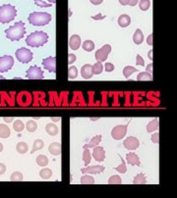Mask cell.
I'll return each instance as SVG.
<instances>
[{"label": "cell", "mask_w": 177, "mask_h": 198, "mask_svg": "<svg viewBox=\"0 0 177 198\" xmlns=\"http://www.w3.org/2000/svg\"><path fill=\"white\" fill-rule=\"evenodd\" d=\"M0 80H4V77H2V76H0Z\"/></svg>", "instance_id": "94428289"}, {"label": "cell", "mask_w": 177, "mask_h": 198, "mask_svg": "<svg viewBox=\"0 0 177 198\" xmlns=\"http://www.w3.org/2000/svg\"><path fill=\"white\" fill-rule=\"evenodd\" d=\"M16 150L20 153V154H25L28 152V150H29V146L28 144H27L26 142H19L18 144L16 145Z\"/></svg>", "instance_id": "484cf974"}, {"label": "cell", "mask_w": 177, "mask_h": 198, "mask_svg": "<svg viewBox=\"0 0 177 198\" xmlns=\"http://www.w3.org/2000/svg\"><path fill=\"white\" fill-rule=\"evenodd\" d=\"M3 120H4L5 123H11L13 120H14V118H13V117H4Z\"/></svg>", "instance_id": "f5cc1de1"}, {"label": "cell", "mask_w": 177, "mask_h": 198, "mask_svg": "<svg viewBox=\"0 0 177 198\" xmlns=\"http://www.w3.org/2000/svg\"><path fill=\"white\" fill-rule=\"evenodd\" d=\"M48 151L54 156H58L61 153V144L59 142H52L48 147Z\"/></svg>", "instance_id": "e0dca14e"}, {"label": "cell", "mask_w": 177, "mask_h": 198, "mask_svg": "<svg viewBox=\"0 0 177 198\" xmlns=\"http://www.w3.org/2000/svg\"><path fill=\"white\" fill-rule=\"evenodd\" d=\"M10 181H24V176L20 172H14L10 176Z\"/></svg>", "instance_id": "74e56055"}, {"label": "cell", "mask_w": 177, "mask_h": 198, "mask_svg": "<svg viewBox=\"0 0 177 198\" xmlns=\"http://www.w3.org/2000/svg\"><path fill=\"white\" fill-rule=\"evenodd\" d=\"M28 21L33 26H45L51 21V15L46 12H33L30 14Z\"/></svg>", "instance_id": "277c9868"}, {"label": "cell", "mask_w": 177, "mask_h": 198, "mask_svg": "<svg viewBox=\"0 0 177 198\" xmlns=\"http://www.w3.org/2000/svg\"><path fill=\"white\" fill-rule=\"evenodd\" d=\"M137 80H152L153 76L152 74H149L148 72H141L137 76Z\"/></svg>", "instance_id": "d6a6232c"}, {"label": "cell", "mask_w": 177, "mask_h": 198, "mask_svg": "<svg viewBox=\"0 0 177 198\" xmlns=\"http://www.w3.org/2000/svg\"><path fill=\"white\" fill-rule=\"evenodd\" d=\"M17 16V9L15 6L4 4L0 7V23L7 24L15 19Z\"/></svg>", "instance_id": "3957f363"}, {"label": "cell", "mask_w": 177, "mask_h": 198, "mask_svg": "<svg viewBox=\"0 0 177 198\" xmlns=\"http://www.w3.org/2000/svg\"><path fill=\"white\" fill-rule=\"evenodd\" d=\"M93 156H94V160H97L98 162H103L105 159V151H104V147L99 146V145L94 147Z\"/></svg>", "instance_id": "4fadbf2b"}, {"label": "cell", "mask_w": 177, "mask_h": 198, "mask_svg": "<svg viewBox=\"0 0 177 198\" xmlns=\"http://www.w3.org/2000/svg\"><path fill=\"white\" fill-rule=\"evenodd\" d=\"M6 172V166L3 163H0V175H3Z\"/></svg>", "instance_id": "681fc988"}, {"label": "cell", "mask_w": 177, "mask_h": 198, "mask_svg": "<svg viewBox=\"0 0 177 198\" xmlns=\"http://www.w3.org/2000/svg\"><path fill=\"white\" fill-rule=\"evenodd\" d=\"M130 24H131V18L128 15L123 14L118 18V25L121 28H126V27H128Z\"/></svg>", "instance_id": "ffe728a7"}, {"label": "cell", "mask_w": 177, "mask_h": 198, "mask_svg": "<svg viewBox=\"0 0 177 198\" xmlns=\"http://www.w3.org/2000/svg\"><path fill=\"white\" fill-rule=\"evenodd\" d=\"M110 52H111V46L109 44H105L101 47V48H99L96 52V59L98 60V62H100V63L104 62Z\"/></svg>", "instance_id": "9c48e42d"}, {"label": "cell", "mask_w": 177, "mask_h": 198, "mask_svg": "<svg viewBox=\"0 0 177 198\" xmlns=\"http://www.w3.org/2000/svg\"><path fill=\"white\" fill-rule=\"evenodd\" d=\"M25 127H26L27 131H28L29 133H35L37 131V128H38L37 123L33 120H30V121L27 122V124H26Z\"/></svg>", "instance_id": "83f0119b"}, {"label": "cell", "mask_w": 177, "mask_h": 198, "mask_svg": "<svg viewBox=\"0 0 177 198\" xmlns=\"http://www.w3.org/2000/svg\"><path fill=\"white\" fill-rule=\"evenodd\" d=\"M43 66L49 73L56 72V58L55 57H47L43 61Z\"/></svg>", "instance_id": "8fae6325"}, {"label": "cell", "mask_w": 177, "mask_h": 198, "mask_svg": "<svg viewBox=\"0 0 177 198\" xmlns=\"http://www.w3.org/2000/svg\"><path fill=\"white\" fill-rule=\"evenodd\" d=\"M101 138H103V136H101L100 134H98L96 136H94V138L91 139V142L88 143V144H86V145L83 146L84 149H86V148H94V147L98 146L100 143V141H101Z\"/></svg>", "instance_id": "d6986e66"}, {"label": "cell", "mask_w": 177, "mask_h": 198, "mask_svg": "<svg viewBox=\"0 0 177 198\" xmlns=\"http://www.w3.org/2000/svg\"><path fill=\"white\" fill-rule=\"evenodd\" d=\"M82 47H83V49L85 51H93L94 49V43L92 41V40H86V41H84V43L82 44Z\"/></svg>", "instance_id": "e575fe53"}, {"label": "cell", "mask_w": 177, "mask_h": 198, "mask_svg": "<svg viewBox=\"0 0 177 198\" xmlns=\"http://www.w3.org/2000/svg\"><path fill=\"white\" fill-rule=\"evenodd\" d=\"M24 128H25V125L22 121L16 120V122L13 123V128H14L15 132L17 133H21L22 131H24Z\"/></svg>", "instance_id": "8d00e7d4"}, {"label": "cell", "mask_w": 177, "mask_h": 198, "mask_svg": "<svg viewBox=\"0 0 177 198\" xmlns=\"http://www.w3.org/2000/svg\"><path fill=\"white\" fill-rule=\"evenodd\" d=\"M99 118H91V121H98Z\"/></svg>", "instance_id": "680465c9"}, {"label": "cell", "mask_w": 177, "mask_h": 198, "mask_svg": "<svg viewBox=\"0 0 177 198\" xmlns=\"http://www.w3.org/2000/svg\"><path fill=\"white\" fill-rule=\"evenodd\" d=\"M126 161L128 164H130L132 166H141V162L137 154H135L134 152H129L126 154Z\"/></svg>", "instance_id": "9a60e30c"}, {"label": "cell", "mask_w": 177, "mask_h": 198, "mask_svg": "<svg viewBox=\"0 0 177 198\" xmlns=\"http://www.w3.org/2000/svg\"><path fill=\"white\" fill-rule=\"evenodd\" d=\"M50 119H51V121H52V122H58V121L60 120V118H59V117H51Z\"/></svg>", "instance_id": "9f6ffc18"}, {"label": "cell", "mask_w": 177, "mask_h": 198, "mask_svg": "<svg viewBox=\"0 0 177 198\" xmlns=\"http://www.w3.org/2000/svg\"><path fill=\"white\" fill-rule=\"evenodd\" d=\"M71 16H72V11L69 10V17H71Z\"/></svg>", "instance_id": "91938a15"}, {"label": "cell", "mask_w": 177, "mask_h": 198, "mask_svg": "<svg viewBox=\"0 0 177 198\" xmlns=\"http://www.w3.org/2000/svg\"><path fill=\"white\" fill-rule=\"evenodd\" d=\"M153 36H154V35L153 33H151V35H149V36H148V38H147V43L149 44V45H153Z\"/></svg>", "instance_id": "f907efd6"}, {"label": "cell", "mask_w": 177, "mask_h": 198, "mask_svg": "<svg viewBox=\"0 0 177 198\" xmlns=\"http://www.w3.org/2000/svg\"><path fill=\"white\" fill-rule=\"evenodd\" d=\"M121 182H122V180L118 175L111 176L109 179H108V183L109 184H120Z\"/></svg>", "instance_id": "60d3db41"}, {"label": "cell", "mask_w": 177, "mask_h": 198, "mask_svg": "<svg viewBox=\"0 0 177 198\" xmlns=\"http://www.w3.org/2000/svg\"><path fill=\"white\" fill-rule=\"evenodd\" d=\"M68 58H69V61H68V64H69L70 66H71V64H73L75 61H76V59H77V57H76V55H75V54H69V56H68Z\"/></svg>", "instance_id": "7dc6e473"}, {"label": "cell", "mask_w": 177, "mask_h": 198, "mask_svg": "<svg viewBox=\"0 0 177 198\" xmlns=\"http://www.w3.org/2000/svg\"><path fill=\"white\" fill-rule=\"evenodd\" d=\"M27 78L30 80H43V71L38 66L30 67L26 72Z\"/></svg>", "instance_id": "52a82bcc"}, {"label": "cell", "mask_w": 177, "mask_h": 198, "mask_svg": "<svg viewBox=\"0 0 177 198\" xmlns=\"http://www.w3.org/2000/svg\"><path fill=\"white\" fill-rule=\"evenodd\" d=\"M45 131H46V133H48L49 135L54 136V135L58 134V133H59V128H58V127H57L55 124H53V123H50V124H47V125H46V127H45Z\"/></svg>", "instance_id": "44dd1931"}, {"label": "cell", "mask_w": 177, "mask_h": 198, "mask_svg": "<svg viewBox=\"0 0 177 198\" xmlns=\"http://www.w3.org/2000/svg\"><path fill=\"white\" fill-rule=\"evenodd\" d=\"M153 66H154V64H153V63L149 64V65L147 66L146 70H147V72H148V73H149V74H153Z\"/></svg>", "instance_id": "816d5d0a"}, {"label": "cell", "mask_w": 177, "mask_h": 198, "mask_svg": "<svg viewBox=\"0 0 177 198\" xmlns=\"http://www.w3.org/2000/svg\"><path fill=\"white\" fill-rule=\"evenodd\" d=\"M15 54H16V58H17V60L19 61V62L24 63V64H27V63L31 62V61L33 60V52L31 50H29V49L24 48V47L17 49Z\"/></svg>", "instance_id": "5b68a950"}, {"label": "cell", "mask_w": 177, "mask_h": 198, "mask_svg": "<svg viewBox=\"0 0 177 198\" xmlns=\"http://www.w3.org/2000/svg\"><path fill=\"white\" fill-rule=\"evenodd\" d=\"M81 183L82 184H94V179L92 176H88L87 174H84V176L81 177Z\"/></svg>", "instance_id": "836d02e7"}, {"label": "cell", "mask_w": 177, "mask_h": 198, "mask_svg": "<svg viewBox=\"0 0 177 198\" xmlns=\"http://www.w3.org/2000/svg\"><path fill=\"white\" fill-rule=\"evenodd\" d=\"M104 68H105V71L106 72H108V73H109V72H112L113 70H114V65L113 64H111V63H106L105 65H104Z\"/></svg>", "instance_id": "bcb514c9"}, {"label": "cell", "mask_w": 177, "mask_h": 198, "mask_svg": "<svg viewBox=\"0 0 177 198\" xmlns=\"http://www.w3.org/2000/svg\"><path fill=\"white\" fill-rule=\"evenodd\" d=\"M104 18H105V16L104 15H101V13H98L96 16H92V19L96 20V21H98V20H103Z\"/></svg>", "instance_id": "c3c4849f"}, {"label": "cell", "mask_w": 177, "mask_h": 198, "mask_svg": "<svg viewBox=\"0 0 177 198\" xmlns=\"http://www.w3.org/2000/svg\"><path fill=\"white\" fill-rule=\"evenodd\" d=\"M26 33L25 24L23 22H18L14 26H11L7 30H5L6 37L9 38L12 41H18L24 37Z\"/></svg>", "instance_id": "6da1fadb"}, {"label": "cell", "mask_w": 177, "mask_h": 198, "mask_svg": "<svg viewBox=\"0 0 177 198\" xmlns=\"http://www.w3.org/2000/svg\"><path fill=\"white\" fill-rule=\"evenodd\" d=\"M2 150H3V144L0 142V152H2Z\"/></svg>", "instance_id": "6f0895ef"}, {"label": "cell", "mask_w": 177, "mask_h": 198, "mask_svg": "<svg viewBox=\"0 0 177 198\" xmlns=\"http://www.w3.org/2000/svg\"><path fill=\"white\" fill-rule=\"evenodd\" d=\"M52 176V171L48 168H43V170H40L39 172V176L42 177L43 180H49Z\"/></svg>", "instance_id": "d4e9b609"}, {"label": "cell", "mask_w": 177, "mask_h": 198, "mask_svg": "<svg viewBox=\"0 0 177 198\" xmlns=\"http://www.w3.org/2000/svg\"><path fill=\"white\" fill-rule=\"evenodd\" d=\"M91 158H92V156H91V152H90V150H88V148L84 149L83 161H84V163H85V166H86V167L88 165V164L91 163Z\"/></svg>", "instance_id": "d590c367"}, {"label": "cell", "mask_w": 177, "mask_h": 198, "mask_svg": "<svg viewBox=\"0 0 177 198\" xmlns=\"http://www.w3.org/2000/svg\"><path fill=\"white\" fill-rule=\"evenodd\" d=\"M82 45L81 37L78 35H73L69 39V46L72 50H78Z\"/></svg>", "instance_id": "5bb4252c"}, {"label": "cell", "mask_w": 177, "mask_h": 198, "mask_svg": "<svg viewBox=\"0 0 177 198\" xmlns=\"http://www.w3.org/2000/svg\"><path fill=\"white\" fill-rule=\"evenodd\" d=\"M11 134V131L7 125L0 124V138H8Z\"/></svg>", "instance_id": "7402d4cb"}, {"label": "cell", "mask_w": 177, "mask_h": 198, "mask_svg": "<svg viewBox=\"0 0 177 198\" xmlns=\"http://www.w3.org/2000/svg\"><path fill=\"white\" fill-rule=\"evenodd\" d=\"M104 71V66L100 62H97L94 65H92V73L93 75H100Z\"/></svg>", "instance_id": "4316f807"}, {"label": "cell", "mask_w": 177, "mask_h": 198, "mask_svg": "<svg viewBox=\"0 0 177 198\" xmlns=\"http://www.w3.org/2000/svg\"><path fill=\"white\" fill-rule=\"evenodd\" d=\"M136 59H137V61H136V65H137V66H142V67L145 66V60L143 59V57L141 55H137Z\"/></svg>", "instance_id": "7bdbcfd3"}, {"label": "cell", "mask_w": 177, "mask_h": 198, "mask_svg": "<svg viewBox=\"0 0 177 198\" xmlns=\"http://www.w3.org/2000/svg\"><path fill=\"white\" fill-rule=\"evenodd\" d=\"M133 183H135V184H145V183H147V180H146L145 175L143 173L138 174L137 176L134 177Z\"/></svg>", "instance_id": "f546056e"}, {"label": "cell", "mask_w": 177, "mask_h": 198, "mask_svg": "<svg viewBox=\"0 0 177 198\" xmlns=\"http://www.w3.org/2000/svg\"><path fill=\"white\" fill-rule=\"evenodd\" d=\"M119 3L121 5H130V6H135L138 4L137 0H120Z\"/></svg>", "instance_id": "b9f144b4"}, {"label": "cell", "mask_w": 177, "mask_h": 198, "mask_svg": "<svg viewBox=\"0 0 177 198\" xmlns=\"http://www.w3.org/2000/svg\"><path fill=\"white\" fill-rule=\"evenodd\" d=\"M137 71H138L137 68H134L132 66H126L124 69H123V76L126 79H129V77H130L133 73L137 72Z\"/></svg>", "instance_id": "4dcf8cb0"}, {"label": "cell", "mask_w": 177, "mask_h": 198, "mask_svg": "<svg viewBox=\"0 0 177 198\" xmlns=\"http://www.w3.org/2000/svg\"><path fill=\"white\" fill-rule=\"evenodd\" d=\"M68 79L69 80H75L78 76V69L75 66H70L69 68V74H68Z\"/></svg>", "instance_id": "ab89813d"}, {"label": "cell", "mask_w": 177, "mask_h": 198, "mask_svg": "<svg viewBox=\"0 0 177 198\" xmlns=\"http://www.w3.org/2000/svg\"><path fill=\"white\" fill-rule=\"evenodd\" d=\"M44 146V142L42 140V139H37L35 140V142H33V149H32V151L31 153L33 154L35 152L38 151V150H42Z\"/></svg>", "instance_id": "cb8c5ba5"}, {"label": "cell", "mask_w": 177, "mask_h": 198, "mask_svg": "<svg viewBox=\"0 0 177 198\" xmlns=\"http://www.w3.org/2000/svg\"><path fill=\"white\" fill-rule=\"evenodd\" d=\"M48 41V35L44 31H33L26 38V43L32 47H39Z\"/></svg>", "instance_id": "7a4b0ae2"}, {"label": "cell", "mask_w": 177, "mask_h": 198, "mask_svg": "<svg viewBox=\"0 0 177 198\" xmlns=\"http://www.w3.org/2000/svg\"><path fill=\"white\" fill-rule=\"evenodd\" d=\"M35 4H37L38 6H40V7H51V4L46 3L44 1H35Z\"/></svg>", "instance_id": "f6af8a7d"}, {"label": "cell", "mask_w": 177, "mask_h": 198, "mask_svg": "<svg viewBox=\"0 0 177 198\" xmlns=\"http://www.w3.org/2000/svg\"><path fill=\"white\" fill-rule=\"evenodd\" d=\"M133 40H134L135 44H141L143 41H144V35H143V32L140 29L136 30L134 36H133Z\"/></svg>", "instance_id": "603a6c76"}, {"label": "cell", "mask_w": 177, "mask_h": 198, "mask_svg": "<svg viewBox=\"0 0 177 198\" xmlns=\"http://www.w3.org/2000/svg\"><path fill=\"white\" fill-rule=\"evenodd\" d=\"M123 145L126 149L133 151V150L138 149L140 145V141L137 138H135V136H129V138H127L123 141Z\"/></svg>", "instance_id": "30bf717a"}, {"label": "cell", "mask_w": 177, "mask_h": 198, "mask_svg": "<svg viewBox=\"0 0 177 198\" xmlns=\"http://www.w3.org/2000/svg\"><path fill=\"white\" fill-rule=\"evenodd\" d=\"M119 157H120V159H121V164L119 166H117V167H115L114 168V170L115 171H117L118 173H120V174H126V172H127V167H126V162H125V160L122 158V157L119 155Z\"/></svg>", "instance_id": "f1b7e54d"}, {"label": "cell", "mask_w": 177, "mask_h": 198, "mask_svg": "<svg viewBox=\"0 0 177 198\" xmlns=\"http://www.w3.org/2000/svg\"><path fill=\"white\" fill-rule=\"evenodd\" d=\"M148 56H149V59L153 60V50H149V51Z\"/></svg>", "instance_id": "11a10c76"}, {"label": "cell", "mask_w": 177, "mask_h": 198, "mask_svg": "<svg viewBox=\"0 0 177 198\" xmlns=\"http://www.w3.org/2000/svg\"><path fill=\"white\" fill-rule=\"evenodd\" d=\"M14 65V59L10 55H4L0 57V73L9 71Z\"/></svg>", "instance_id": "ba28073f"}, {"label": "cell", "mask_w": 177, "mask_h": 198, "mask_svg": "<svg viewBox=\"0 0 177 198\" xmlns=\"http://www.w3.org/2000/svg\"><path fill=\"white\" fill-rule=\"evenodd\" d=\"M81 75L83 79L85 80H90L93 77V73H92V65L90 64H86L82 67L81 69Z\"/></svg>", "instance_id": "2e32d148"}, {"label": "cell", "mask_w": 177, "mask_h": 198, "mask_svg": "<svg viewBox=\"0 0 177 198\" xmlns=\"http://www.w3.org/2000/svg\"><path fill=\"white\" fill-rule=\"evenodd\" d=\"M37 164L40 167H45L48 164V158L45 155H38L37 157Z\"/></svg>", "instance_id": "1f68e13d"}, {"label": "cell", "mask_w": 177, "mask_h": 198, "mask_svg": "<svg viewBox=\"0 0 177 198\" xmlns=\"http://www.w3.org/2000/svg\"><path fill=\"white\" fill-rule=\"evenodd\" d=\"M91 3H92V4H94V5H99V4H101V3H103V0H99V1H94V0H92Z\"/></svg>", "instance_id": "db71d44e"}, {"label": "cell", "mask_w": 177, "mask_h": 198, "mask_svg": "<svg viewBox=\"0 0 177 198\" xmlns=\"http://www.w3.org/2000/svg\"><path fill=\"white\" fill-rule=\"evenodd\" d=\"M138 3H139V7L142 11H147L152 5V2L149 1V0H141Z\"/></svg>", "instance_id": "f35d334b"}, {"label": "cell", "mask_w": 177, "mask_h": 198, "mask_svg": "<svg viewBox=\"0 0 177 198\" xmlns=\"http://www.w3.org/2000/svg\"><path fill=\"white\" fill-rule=\"evenodd\" d=\"M152 141L154 143H158V144L159 143V132L152 135Z\"/></svg>", "instance_id": "ee69618b"}, {"label": "cell", "mask_w": 177, "mask_h": 198, "mask_svg": "<svg viewBox=\"0 0 177 198\" xmlns=\"http://www.w3.org/2000/svg\"><path fill=\"white\" fill-rule=\"evenodd\" d=\"M159 128V118H155L147 125V132L153 133L154 131H158Z\"/></svg>", "instance_id": "ac0fdd59"}, {"label": "cell", "mask_w": 177, "mask_h": 198, "mask_svg": "<svg viewBox=\"0 0 177 198\" xmlns=\"http://www.w3.org/2000/svg\"><path fill=\"white\" fill-rule=\"evenodd\" d=\"M128 126H129V124H126V125H118L116 127H114L112 128V131H111L112 138L115 139V140H120L122 138H124L126 133H127Z\"/></svg>", "instance_id": "8992f818"}, {"label": "cell", "mask_w": 177, "mask_h": 198, "mask_svg": "<svg viewBox=\"0 0 177 198\" xmlns=\"http://www.w3.org/2000/svg\"><path fill=\"white\" fill-rule=\"evenodd\" d=\"M104 166L96 165V166H90V167H85L81 169V172L83 174H92V175H97L100 174L104 171Z\"/></svg>", "instance_id": "7c38bea8"}]
</instances>
